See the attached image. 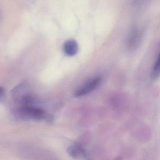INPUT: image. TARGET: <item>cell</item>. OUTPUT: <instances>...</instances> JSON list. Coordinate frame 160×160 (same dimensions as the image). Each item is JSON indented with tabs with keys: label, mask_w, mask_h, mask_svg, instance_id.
<instances>
[{
	"label": "cell",
	"mask_w": 160,
	"mask_h": 160,
	"mask_svg": "<svg viewBox=\"0 0 160 160\" xmlns=\"http://www.w3.org/2000/svg\"><path fill=\"white\" fill-rule=\"evenodd\" d=\"M4 92V89L2 87H0V97L3 95Z\"/></svg>",
	"instance_id": "obj_6"
},
{
	"label": "cell",
	"mask_w": 160,
	"mask_h": 160,
	"mask_svg": "<svg viewBox=\"0 0 160 160\" xmlns=\"http://www.w3.org/2000/svg\"><path fill=\"white\" fill-rule=\"evenodd\" d=\"M159 70H160V55H159L153 65V70L152 71V76L153 78H157V77L159 75Z\"/></svg>",
	"instance_id": "obj_4"
},
{
	"label": "cell",
	"mask_w": 160,
	"mask_h": 160,
	"mask_svg": "<svg viewBox=\"0 0 160 160\" xmlns=\"http://www.w3.org/2000/svg\"><path fill=\"white\" fill-rule=\"evenodd\" d=\"M18 118L26 121H42L46 119L47 114L42 108L36 103L19 105L15 111Z\"/></svg>",
	"instance_id": "obj_1"
},
{
	"label": "cell",
	"mask_w": 160,
	"mask_h": 160,
	"mask_svg": "<svg viewBox=\"0 0 160 160\" xmlns=\"http://www.w3.org/2000/svg\"><path fill=\"white\" fill-rule=\"evenodd\" d=\"M102 78L100 76L96 77L85 83L82 87L78 89L74 93L75 97H81L90 93L96 89L101 84Z\"/></svg>",
	"instance_id": "obj_2"
},
{
	"label": "cell",
	"mask_w": 160,
	"mask_h": 160,
	"mask_svg": "<svg viewBox=\"0 0 160 160\" xmlns=\"http://www.w3.org/2000/svg\"><path fill=\"white\" fill-rule=\"evenodd\" d=\"M81 148L77 147H71L68 148V153L70 154V156H72L73 157H77L78 155V152L80 151Z\"/></svg>",
	"instance_id": "obj_5"
},
{
	"label": "cell",
	"mask_w": 160,
	"mask_h": 160,
	"mask_svg": "<svg viewBox=\"0 0 160 160\" xmlns=\"http://www.w3.org/2000/svg\"><path fill=\"white\" fill-rule=\"evenodd\" d=\"M78 44L75 40H68L63 44V52L67 56H75L78 52Z\"/></svg>",
	"instance_id": "obj_3"
}]
</instances>
